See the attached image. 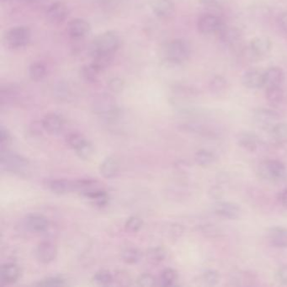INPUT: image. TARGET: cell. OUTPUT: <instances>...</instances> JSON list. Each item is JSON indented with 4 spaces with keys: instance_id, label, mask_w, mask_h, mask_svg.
I'll use <instances>...</instances> for the list:
<instances>
[{
    "instance_id": "7",
    "label": "cell",
    "mask_w": 287,
    "mask_h": 287,
    "mask_svg": "<svg viewBox=\"0 0 287 287\" xmlns=\"http://www.w3.org/2000/svg\"><path fill=\"white\" fill-rule=\"evenodd\" d=\"M224 25L221 18L213 14L201 15L197 21L198 31L204 35L218 34Z\"/></svg>"
},
{
    "instance_id": "11",
    "label": "cell",
    "mask_w": 287,
    "mask_h": 287,
    "mask_svg": "<svg viewBox=\"0 0 287 287\" xmlns=\"http://www.w3.org/2000/svg\"><path fill=\"white\" fill-rule=\"evenodd\" d=\"M271 47L272 43L270 38L266 36H257L250 41L248 53L253 59L261 58L270 54Z\"/></svg>"
},
{
    "instance_id": "44",
    "label": "cell",
    "mask_w": 287,
    "mask_h": 287,
    "mask_svg": "<svg viewBox=\"0 0 287 287\" xmlns=\"http://www.w3.org/2000/svg\"><path fill=\"white\" fill-rule=\"evenodd\" d=\"M137 283L139 286L151 287L156 285V279L154 276L150 274H143L139 275L137 280Z\"/></svg>"
},
{
    "instance_id": "8",
    "label": "cell",
    "mask_w": 287,
    "mask_h": 287,
    "mask_svg": "<svg viewBox=\"0 0 287 287\" xmlns=\"http://www.w3.org/2000/svg\"><path fill=\"white\" fill-rule=\"evenodd\" d=\"M213 211L216 215L224 217L227 219L236 220L241 216L242 210L240 205L236 203L227 201H217L213 205Z\"/></svg>"
},
{
    "instance_id": "32",
    "label": "cell",
    "mask_w": 287,
    "mask_h": 287,
    "mask_svg": "<svg viewBox=\"0 0 287 287\" xmlns=\"http://www.w3.org/2000/svg\"><path fill=\"white\" fill-rule=\"evenodd\" d=\"M85 196L89 198L91 201H93L94 205H98V206H105L108 203V195L102 189L91 191V192L86 194Z\"/></svg>"
},
{
    "instance_id": "48",
    "label": "cell",
    "mask_w": 287,
    "mask_h": 287,
    "mask_svg": "<svg viewBox=\"0 0 287 287\" xmlns=\"http://www.w3.org/2000/svg\"><path fill=\"white\" fill-rule=\"evenodd\" d=\"M99 1L102 7L107 9V10H111V9L117 7L121 2V0H99Z\"/></svg>"
},
{
    "instance_id": "40",
    "label": "cell",
    "mask_w": 287,
    "mask_h": 287,
    "mask_svg": "<svg viewBox=\"0 0 287 287\" xmlns=\"http://www.w3.org/2000/svg\"><path fill=\"white\" fill-rule=\"evenodd\" d=\"M200 232L207 238H217L222 235V230L213 224L204 225L200 227Z\"/></svg>"
},
{
    "instance_id": "49",
    "label": "cell",
    "mask_w": 287,
    "mask_h": 287,
    "mask_svg": "<svg viewBox=\"0 0 287 287\" xmlns=\"http://www.w3.org/2000/svg\"><path fill=\"white\" fill-rule=\"evenodd\" d=\"M209 195L213 199L220 200V199L222 197V195H223V191L219 186H214V187L211 188Z\"/></svg>"
},
{
    "instance_id": "19",
    "label": "cell",
    "mask_w": 287,
    "mask_h": 287,
    "mask_svg": "<svg viewBox=\"0 0 287 287\" xmlns=\"http://www.w3.org/2000/svg\"><path fill=\"white\" fill-rule=\"evenodd\" d=\"M41 126L47 133L57 134L63 130L64 123L60 116H58L57 114L50 113L45 116L41 121Z\"/></svg>"
},
{
    "instance_id": "52",
    "label": "cell",
    "mask_w": 287,
    "mask_h": 287,
    "mask_svg": "<svg viewBox=\"0 0 287 287\" xmlns=\"http://www.w3.org/2000/svg\"><path fill=\"white\" fill-rule=\"evenodd\" d=\"M278 200L281 203V205L285 207H287V189L286 190H284V191H281L279 193V196H278Z\"/></svg>"
},
{
    "instance_id": "27",
    "label": "cell",
    "mask_w": 287,
    "mask_h": 287,
    "mask_svg": "<svg viewBox=\"0 0 287 287\" xmlns=\"http://www.w3.org/2000/svg\"><path fill=\"white\" fill-rule=\"evenodd\" d=\"M284 91L281 86H272L266 88V97L270 104L272 106H279L284 99Z\"/></svg>"
},
{
    "instance_id": "38",
    "label": "cell",
    "mask_w": 287,
    "mask_h": 287,
    "mask_svg": "<svg viewBox=\"0 0 287 287\" xmlns=\"http://www.w3.org/2000/svg\"><path fill=\"white\" fill-rule=\"evenodd\" d=\"M143 227V221L138 217H132L127 219L125 224V228L129 232L136 233Z\"/></svg>"
},
{
    "instance_id": "15",
    "label": "cell",
    "mask_w": 287,
    "mask_h": 287,
    "mask_svg": "<svg viewBox=\"0 0 287 287\" xmlns=\"http://www.w3.org/2000/svg\"><path fill=\"white\" fill-rule=\"evenodd\" d=\"M58 249L51 242L44 241L39 244L36 249V257L41 263L49 264L55 259Z\"/></svg>"
},
{
    "instance_id": "30",
    "label": "cell",
    "mask_w": 287,
    "mask_h": 287,
    "mask_svg": "<svg viewBox=\"0 0 287 287\" xmlns=\"http://www.w3.org/2000/svg\"><path fill=\"white\" fill-rule=\"evenodd\" d=\"M113 60V54H96L93 55V62L97 68L103 72L111 65Z\"/></svg>"
},
{
    "instance_id": "3",
    "label": "cell",
    "mask_w": 287,
    "mask_h": 287,
    "mask_svg": "<svg viewBox=\"0 0 287 287\" xmlns=\"http://www.w3.org/2000/svg\"><path fill=\"white\" fill-rule=\"evenodd\" d=\"M258 174L264 180L275 182L285 178L286 169L285 165L279 160H268L258 165Z\"/></svg>"
},
{
    "instance_id": "42",
    "label": "cell",
    "mask_w": 287,
    "mask_h": 287,
    "mask_svg": "<svg viewBox=\"0 0 287 287\" xmlns=\"http://www.w3.org/2000/svg\"><path fill=\"white\" fill-rule=\"evenodd\" d=\"M41 286H62L65 285V280L60 276H54V277L46 278L36 284Z\"/></svg>"
},
{
    "instance_id": "22",
    "label": "cell",
    "mask_w": 287,
    "mask_h": 287,
    "mask_svg": "<svg viewBox=\"0 0 287 287\" xmlns=\"http://www.w3.org/2000/svg\"><path fill=\"white\" fill-rule=\"evenodd\" d=\"M284 72L281 68L279 67H271L269 68L265 72V81L266 85L265 86L267 87H272V86H281L283 81H284Z\"/></svg>"
},
{
    "instance_id": "31",
    "label": "cell",
    "mask_w": 287,
    "mask_h": 287,
    "mask_svg": "<svg viewBox=\"0 0 287 287\" xmlns=\"http://www.w3.org/2000/svg\"><path fill=\"white\" fill-rule=\"evenodd\" d=\"M29 76L34 81H41L46 77V66L41 62H34L29 67Z\"/></svg>"
},
{
    "instance_id": "34",
    "label": "cell",
    "mask_w": 287,
    "mask_h": 287,
    "mask_svg": "<svg viewBox=\"0 0 287 287\" xmlns=\"http://www.w3.org/2000/svg\"><path fill=\"white\" fill-rule=\"evenodd\" d=\"M121 258L125 263L133 265V264L138 263V261L140 260L142 258V253L138 249L129 248L122 252Z\"/></svg>"
},
{
    "instance_id": "14",
    "label": "cell",
    "mask_w": 287,
    "mask_h": 287,
    "mask_svg": "<svg viewBox=\"0 0 287 287\" xmlns=\"http://www.w3.org/2000/svg\"><path fill=\"white\" fill-rule=\"evenodd\" d=\"M151 9L160 19H169L175 12V5L173 0H152Z\"/></svg>"
},
{
    "instance_id": "53",
    "label": "cell",
    "mask_w": 287,
    "mask_h": 287,
    "mask_svg": "<svg viewBox=\"0 0 287 287\" xmlns=\"http://www.w3.org/2000/svg\"><path fill=\"white\" fill-rule=\"evenodd\" d=\"M200 4L204 5H208V6H213V5H219L222 2V0H199Z\"/></svg>"
},
{
    "instance_id": "45",
    "label": "cell",
    "mask_w": 287,
    "mask_h": 287,
    "mask_svg": "<svg viewBox=\"0 0 287 287\" xmlns=\"http://www.w3.org/2000/svg\"><path fill=\"white\" fill-rule=\"evenodd\" d=\"M276 282L280 285H287V266H283L278 269L275 274Z\"/></svg>"
},
{
    "instance_id": "17",
    "label": "cell",
    "mask_w": 287,
    "mask_h": 287,
    "mask_svg": "<svg viewBox=\"0 0 287 287\" xmlns=\"http://www.w3.org/2000/svg\"><path fill=\"white\" fill-rule=\"evenodd\" d=\"M20 276V270L15 264H5L0 270V280L4 285L14 284L19 280Z\"/></svg>"
},
{
    "instance_id": "25",
    "label": "cell",
    "mask_w": 287,
    "mask_h": 287,
    "mask_svg": "<svg viewBox=\"0 0 287 287\" xmlns=\"http://www.w3.org/2000/svg\"><path fill=\"white\" fill-rule=\"evenodd\" d=\"M270 136L278 144L287 143V123H276L270 129Z\"/></svg>"
},
{
    "instance_id": "46",
    "label": "cell",
    "mask_w": 287,
    "mask_h": 287,
    "mask_svg": "<svg viewBox=\"0 0 287 287\" xmlns=\"http://www.w3.org/2000/svg\"><path fill=\"white\" fill-rule=\"evenodd\" d=\"M0 139H1L2 149H5V147H7L11 143V136L4 126L1 127V131H0Z\"/></svg>"
},
{
    "instance_id": "35",
    "label": "cell",
    "mask_w": 287,
    "mask_h": 287,
    "mask_svg": "<svg viewBox=\"0 0 287 287\" xmlns=\"http://www.w3.org/2000/svg\"><path fill=\"white\" fill-rule=\"evenodd\" d=\"M114 280L113 275L108 270H99L94 276V282L100 285H108Z\"/></svg>"
},
{
    "instance_id": "9",
    "label": "cell",
    "mask_w": 287,
    "mask_h": 287,
    "mask_svg": "<svg viewBox=\"0 0 287 287\" xmlns=\"http://www.w3.org/2000/svg\"><path fill=\"white\" fill-rule=\"evenodd\" d=\"M67 32L71 38L73 40H82L90 35L91 32V25L87 20L81 18H77L72 19L68 23Z\"/></svg>"
},
{
    "instance_id": "10",
    "label": "cell",
    "mask_w": 287,
    "mask_h": 287,
    "mask_svg": "<svg viewBox=\"0 0 287 287\" xmlns=\"http://www.w3.org/2000/svg\"><path fill=\"white\" fill-rule=\"evenodd\" d=\"M253 120L256 123L265 128H271L280 118V114L270 109H255L253 112Z\"/></svg>"
},
{
    "instance_id": "1",
    "label": "cell",
    "mask_w": 287,
    "mask_h": 287,
    "mask_svg": "<svg viewBox=\"0 0 287 287\" xmlns=\"http://www.w3.org/2000/svg\"><path fill=\"white\" fill-rule=\"evenodd\" d=\"M191 54V46L184 39H176L167 44L164 49L163 63L166 67H176L188 60Z\"/></svg>"
},
{
    "instance_id": "33",
    "label": "cell",
    "mask_w": 287,
    "mask_h": 287,
    "mask_svg": "<svg viewBox=\"0 0 287 287\" xmlns=\"http://www.w3.org/2000/svg\"><path fill=\"white\" fill-rule=\"evenodd\" d=\"M178 279V274L174 269L168 268L162 272L160 283L163 286H171L174 285Z\"/></svg>"
},
{
    "instance_id": "4",
    "label": "cell",
    "mask_w": 287,
    "mask_h": 287,
    "mask_svg": "<svg viewBox=\"0 0 287 287\" xmlns=\"http://www.w3.org/2000/svg\"><path fill=\"white\" fill-rule=\"evenodd\" d=\"M31 41V31L27 27H13L4 35L5 45L12 49L23 48Z\"/></svg>"
},
{
    "instance_id": "50",
    "label": "cell",
    "mask_w": 287,
    "mask_h": 287,
    "mask_svg": "<svg viewBox=\"0 0 287 287\" xmlns=\"http://www.w3.org/2000/svg\"><path fill=\"white\" fill-rule=\"evenodd\" d=\"M56 94L60 98L67 96L68 95V87H67V85L65 84H63V83L59 84L56 88Z\"/></svg>"
},
{
    "instance_id": "16",
    "label": "cell",
    "mask_w": 287,
    "mask_h": 287,
    "mask_svg": "<svg viewBox=\"0 0 287 287\" xmlns=\"http://www.w3.org/2000/svg\"><path fill=\"white\" fill-rule=\"evenodd\" d=\"M217 35L219 36L220 41L227 46L233 47L241 42L242 33L236 27H227L225 24Z\"/></svg>"
},
{
    "instance_id": "6",
    "label": "cell",
    "mask_w": 287,
    "mask_h": 287,
    "mask_svg": "<svg viewBox=\"0 0 287 287\" xmlns=\"http://www.w3.org/2000/svg\"><path fill=\"white\" fill-rule=\"evenodd\" d=\"M0 161L3 169L7 171L22 172L28 166V162L24 158L7 149H2Z\"/></svg>"
},
{
    "instance_id": "29",
    "label": "cell",
    "mask_w": 287,
    "mask_h": 287,
    "mask_svg": "<svg viewBox=\"0 0 287 287\" xmlns=\"http://www.w3.org/2000/svg\"><path fill=\"white\" fill-rule=\"evenodd\" d=\"M195 161L199 166H210L211 164L216 161V156L209 150L200 149L197 151L195 155Z\"/></svg>"
},
{
    "instance_id": "2",
    "label": "cell",
    "mask_w": 287,
    "mask_h": 287,
    "mask_svg": "<svg viewBox=\"0 0 287 287\" xmlns=\"http://www.w3.org/2000/svg\"><path fill=\"white\" fill-rule=\"evenodd\" d=\"M121 45V38L116 32L109 31L104 32L94 39L90 46V54H114Z\"/></svg>"
},
{
    "instance_id": "37",
    "label": "cell",
    "mask_w": 287,
    "mask_h": 287,
    "mask_svg": "<svg viewBox=\"0 0 287 287\" xmlns=\"http://www.w3.org/2000/svg\"><path fill=\"white\" fill-rule=\"evenodd\" d=\"M165 257H166V252L161 247L151 249L147 253V258L153 263H160L164 260Z\"/></svg>"
},
{
    "instance_id": "20",
    "label": "cell",
    "mask_w": 287,
    "mask_h": 287,
    "mask_svg": "<svg viewBox=\"0 0 287 287\" xmlns=\"http://www.w3.org/2000/svg\"><path fill=\"white\" fill-rule=\"evenodd\" d=\"M268 238L270 244L275 248H286L287 228L272 227L268 229Z\"/></svg>"
},
{
    "instance_id": "43",
    "label": "cell",
    "mask_w": 287,
    "mask_h": 287,
    "mask_svg": "<svg viewBox=\"0 0 287 287\" xmlns=\"http://www.w3.org/2000/svg\"><path fill=\"white\" fill-rule=\"evenodd\" d=\"M125 87V81L121 77H113L109 80L108 88L113 93H120Z\"/></svg>"
},
{
    "instance_id": "51",
    "label": "cell",
    "mask_w": 287,
    "mask_h": 287,
    "mask_svg": "<svg viewBox=\"0 0 287 287\" xmlns=\"http://www.w3.org/2000/svg\"><path fill=\"white\" fill-rule=\"evenodd\" d=\"M279 25L280 28L287 33V12H284L280 15V17L278 19Z\"/></svg>"
},
{
    "instance_id": "36",
    "label": "cell",
    "mask_w": 287,
    "mask_h": 287,
    "mask_svg": "<svg viewBox=\"0 0 287 287\" xmlns=\"http://www.w3.org/2000/svg\"><path fill=\"white\" fill-rule=\"evenodd\" d=\"M66 140H67L68 144L74 150H77L79 147H81L87 141L81 134L77 133H72L68 134L66 138Z\"/></svg>"
},
{
    "instance_id": "39",
    "label": "cell",
    "mask_w": 287,
    "mask_h": 287,
    "mask_svg": "<svg viewBox=\"0 0 287 287\" xmlns=\"http://www.w3.org/2000/svg\"><path fill=\"white\" fill-rule=\"evenodd\" d=\"M221 276L217 270H209L205 271L203 275V280L205 281V284L210 286L217 285L220 282Z\"/></svg>"
},
{
    "instance_id": "26",
    "label": "cell",
    "mask_w": 287,
    "mask_h": 287,
    "mask_svg": "<svg viewBox=\"0 0 287 287\" xmlns=\"http://www.w3.org/2000/svg\"><path fill=\"white\" fill-rule=\"evenodd\" d=\"M101 72V71L99 70V68H97L93 63H90L89 65L83 66L80 70V74L83 80L90 84L96 83L99 80V75Z\"/></svg>"
},
{
    "instance_id": "12",
    "label": "cell",
    "mask_w": 287,
    "mask_h": 287,
    "mask_svg": "<svg viewBox=\"0 0 287 287\" xmlns=\"http://www.w3.org/2000/svg\"><path fill=\"white\" fill-rule=\"evenodd\" d=\"M68 8L62 1L54 3L46 10V19L50 23L54 24H61L68 18Z\"/></svg>"
},
{
    "instance_id": "41",
    "label": "cell",
    "mask_w": 287,
    "mask_h": 287,
    "mask_svg": "<svg viewBox=\"0 0 287 287\" xmlns=\"http://www.w3.org/2000/svg\"><path fill=\"white\" fill-rule=\"evenodd\" d=\"M75 151H76L77 156H79L80 159L85 160H90L92 155H93V152H94L92 145L90 144L88 141H86L81 147H79V148H77V150H75Z\"/></svg>"
},
{
    "instance_id": "23",
    "label": "cell",
    "mask_w": 287,
    "mask_h": 287,
    "mask_svg": "<svg viewBox=\"0 0 287 287\" xmlns=\"http://www.w3.org/2000/svg\"><path fill=\"white\" fill-rule=\"evenodd\" d=\"M119 170V163L117 160L113 157H108L103 161L99 171L102 176L106 179H112L116 176Z\"/></svg>"
},
{
    "instance_id": "21",
    "label": "cell",
    "mask_w": 287,
    "mask_h": 287,
    "mask_svg": "<svg viewBox=\"0 0 287 287\" xmlns=\"http://www.w3.org/2000/svg\"><path fill=\"white\" fill-rule=\"evenodd\" d=\"M27 228L33 232H45L48 229L49 221L44 216L34 214L27 217L25 220Z\"/></svg>"
},
{
    "instance_id": "28",
    "label": "cell",
    "mask_w": 287,
    "mask_h": 287,
    "mask_svg": "<svg viewBox=\"0 0 287 287\" xmlns=\"http://www.w3.org/2000/svg\"><path fill=\"white\" fill-rule=\"evenodd\" d=\"M227 80L222 75H216L209 82V90L212 94L221 95L227 90Z\"/></svg>"
},
{
    "instance_id": "47",
    "label": "cell",
    "mask_w": 287,
    "mask_h": 287,
    "mask_svg": "<svg viewBox=\"0 0 287 287\" xmlns=\"http://www.w3.org/2000/svg\"><path fill=\"white\" fill-rule=\"evenodd\" d=\"M116 280L117 282H119L120 285H126L130 284L131 278L126 273H124L123 271H120V272L116 274Z\"/></svg>"
},
{
    "instance_id": "5",
    "label": "cell",
    "mask_w": 287,
    "mask_h": 287,
    "mask_svg": "<svg viewBox=\"0 0 287 287\" xmlns=\"http://www.w3.org/2000/svg\"><path fill=\"white\" fill-rule=\"evenodd\" d=\"M92 108L94 113L106 118L113 119L119 113L116 100L110 94H99L94 99Z\"/></svg>"
},
{
    "instance_id": "18",
    "label": "cell",
    "mask_w": 287,
    "mask_h": 287,
    "mask_svg": "<svg viewBox=\"0 0 287 287\" xmlns=\"http://www.w3.org/2000/svg\"><path fill=\"white\" fill-rule=\"evenodd\" d=\"M237 143L239 147L244 148L249 152H254L258 150V145L260 144V141L258 137L250 133H239L237 137Z\"/></svg>"
},
{
    "instance_id": "13",
    "label": "cell",
    "mask_w": 287,
    "mask_h": 287,
    "mask_svg": "<svg viewBox=\"0 0 287 287\" xmlns=\"http://www.w3.org/2000/svg\"><path fill=\"white\" fill-rule=\"evenodd\" d=\"M244 87L249 90H258L266 85L265 72L258 69H251L244 72L241 77Z\"/></svg>"
},
{
    "instance_id": "24",
    "label": "cell",
    "mask_w": 287,
    "mask_h": 287,
    "mask_svg": "<svg viewBox=\"0 0 287 287\" xmlns=\"http://www.w3.org/2000/svg\"><path fill=\"white\" fill-rule=\"evenodd\" d=\"M48 188L54 193H68L71 191H75V182L65 179H54L49 182Z\"/></svg>"
}]
</instances>
